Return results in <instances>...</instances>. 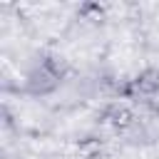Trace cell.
<instances>
[{
	"label": "cell",
	"mask_w": 159,
	"mask_h": 159,
	"mask_svg": "<svg viewBox=\"0 0 159 159\" xmlns=\"http://www.w3.org/2000/svg\"><path fill=\"white\" fill-rule=\"evenodd\" d=\"M134 112L129 109V107H124V104H107L104 107V112L99 114V122H107V124H112L117 132H124V129H129L132 124H134Z\"/></svg>",
	"instance_id": "6da1fadb"
},
{
	"label": "cell",
	"mask_w": 159,
	"mask_h": 159,
	"mask_svg": "<svg viewBox=\"0 0 159 159\" xmlns=\"http://www.w3.org/2000/svg\"><path fill=\"white\" fill-rule=\"evenodd\" d=\"M57 84H60V80H55L42 65H40V70L30 72V77H27V92H32V94H47Z\"/></svg>",
	"instance_id": "7a4b0ae2"
},
{
	"label": "cell",
	"mask_w": 159,
	"mask_h": 159,
	"mask_svg": "<svg viewBox=\"0 0 159 159\" xmlns=\"http://www.w3.org/2000/svg\"><path fill=\"white\" fill-rule=\"evenodd\" d=\"M132 89H134V94H154L159 89V70H154V67L142 70L132 80Z\"/></svg>",
	"instance_id": "3957f363"
},
{
	"label": "cell",
	"mask_w": 159,
	"mask_h": 159,
	"mask_svg": "<svg viewBox=\"0 0 159 159\" xmlns=\"http://www.w3.org/2000/svg\"><path fill=\"white\" fill-rule=\"evenodd\" d=\"M42 67H45L55 80H62V77L70 72V62H67L65 57H60V55H45Z\"/></svg>",
	"instance_id": "277c9868"
},
{
	"label": "cell",
	"mask_w": 159,
	"mask_h": 159,
	"mask_svg": "<svg viewBox=\"0 0 159 159\" xmlns=\"http://www.w3.org/2000/svg\"><path fill=\"white\" fill-rule=\"evenodd\" d=\"M77 152H80L84 159H94V157H99V152H102V139H97V137H84V139L77 142Z\"/></svg>",
	"instance_id": "5b68a950"
},
{
	"label": "cell",
	"mask_w": 159,
	"mask_h": 159,
	"mask_svg": "<svg viewBox=\"0 0 159 159\" xmlns=\"http://www.w3.org/2000/svg\"><path fill=\"white\" fill-rule=\"evenodd\" d=\"M80 17H84V20H102L104 17V5H99V2H82L80 5Z\"/></svg>",
	"instance_id": "8992f818"
}]
</instances>
